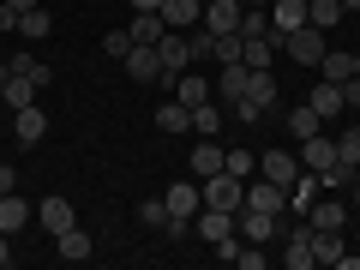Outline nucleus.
<instances>
[{"label":"nucleus","mask_w":360,"mask_h":270,"mask_svg":"<svg viewBox=\"0 0 360 270\" xmlns=\"http://www.w3.org/2000/svg\"><path fill=\"white\" fill-rule=\"evenodd\" d=\"M217 168H222V144L217 139H198L193 144V180H210Z\"/></svg>","instance_id":"412c9836"},{"label":"nucleus","mask_w":360,"mask_h":270,"mask_svg":"<svg viewBox=\"0 0 360 270\" xmlns=\"http://www.w3.org/2000/svg\"><path fill=\"white\" fill-rule=\"evenodd\" d=\"M354 246H360V229H354Z\"/></svg>","instance_id":"3c124183"},{"label":"nucleus","mask_w":360,"mask_h":270,"mask_svg":"<svg viewBox=\"0 0 360 270\" xmlns=\"http://www.w3.org/2000/svg\"><path fill=\"white\" fill-rule=\"evenodd\" d=\"M307 25V0H270V42L283 49V37L288 30H300Z\"/></svg>","instance_id":"0eeeda50"},{"label":"nucleus","mask_w":360,"mask_h":270,"mask_svg":"<svg viewBox=\"0 0 360 270\" xmlns=\"http://www.w3.org/2000/svg\"><path fill=\"white\" fill-rule=\"evenodd\" d=\"M37 222H42V229H49V234H66V229H72V222H78V210H72V198L49 193V198H42V205H37Z\"/></svg>","instance_id":"1a4fd4ad"},{"label":"nucleus","mask_w":360,"mask_h":270,"mask_svg":"<svg viewBox=\"0 0 360 270\" xmlns=\"http://www.w3.org/2000/svg\"><path fill=\"white\" fill-rule=\"evenodd\" d=\"M246 84H252V66H246V60H222V78H217V90L229 96V103H240V96H246Z\"/></svg>","instance_id":"f3484780"},{"label":"nucleus","mask_w":360,"mask_h":270,"mask_svg":"<svg viewBox=\"0 0 360 270\" xmlns=\"http://www.w3.org/2000/svg\"><path fill=\"white\" fill-rule=\"evenodd\" d=\"M348 18V6L342 0H307V25H319V30H336Z\"/></svg>","instance_id":"4be33fe9"},{"label":"nucleus","mask_w":360,"mask_h":270,"mask_svg":"<svg viewBox=\"0 0 360 270\" xmlns=\"http://www.w3.org/2000/svg\"><path fill=\"white\" fill-rule=\"evenodd\" d=\"M54 252H60L66 264H84V258H90V234H84V229L72 222L66 234H54Z\"/></svg>","instance_id":"aec40b11"},{"label":"nucleus","mask_w":360,"mask_h":270,"mask_svg":"<svg viewBox=\"0 0 360 270\" xmlns=\"http://www.w3.org/2000/svg\"><path fill=\"white\" fill-rule=\"evenodd\" d=\"M193 132H198V139H217V132H222V108L198 103V108H193Z\"/></svg>","instance_id":"7c9ffc66"},{"label":"nucleus","mask_w":360,"mask_h":270,"mask_svg":"<svg viewBox=\"0 0 360 270\" xmlns=\"http://www.w3.org/2000/svg\"><path fill=\"white\" fill-rule=\"evenodd\" d=\"M127 72H132V84H156V78H162V60H156V49H150V42H132Z\"/></svg>","instance_id":"4468645a"},{"label":"nucleus","mask_w":360,"mask_h":270,"mask_svg":"<svg viewBox=\"0 0 360 270\" xmlns=\"http://www.w3.org/2000/svg\"><path fill=\"white\" fill-rule=\"evenodd\" d=\"M13 186H18V168H13V162H0V193H13Z\"/></svg>","instance_id":"58836bf2"},{"label":"nucleus","mask_w":360,"mask_h":270,"mask_svg":"<svg viewBox=\"0 0 360 270\" xmlns=\"http://www.w3.org/2000/svg\"><path fill=\"white\" fill-rule=\"evenodd\" d=\"M240 13H246V0H205V18H198V25H205L210 37H234V30H240Z\"/></svg>","instance_id":"39448f33"},{"label":"nucleus","mask_w":360,"mask_h":270,"mask_svg":"<svg viewBox=\"0 0 360 270\" xmlns=\"http://www.w3.org/2000/svg\"><path fill=\"white\" fill-rule=\"evenodd\" d=\"M198 240H210V246H222V240H234V210H198Z\"/></svg>","instance_id":"2eb2a0df"},{"label":"nucleus","mask_w":360,"mask_h":270,"mask_svg":"<svg viewBox=\"0 0 360 270\" xmlns=\"http://www.w3.org/2000/svg\"><path fill=\"white\" fill-rule=\"evenodd\" d=\"M307 103L319 108V120H324V127H330V120L342 115V84H330V78H319V90H312Z\"/></svg>","instance_id":"a211bd4d"},{"label":"nucleus","mask_w":360,"mask_h":270,"mask_svg":"<svg viewBox=\"0 0 360 270\" xmlns=\"http://www.w3.org/2000/svg\"><path fill=\"white\" fill-rule=\"evenodd\" d=\"M168 37V25H162V13H132V42H162Z\"/></svg>","instance_id":"bb28decb"},{"label":"nucleus","mask_w":360,"mask_h":270,"mask_svg":"<svg viewBox=\"0 0 360 270\" xmlns=\"http://www.w3.org/2000/svg\"><path fill=\"white\" fill-rule=\"evenodd\" d=\"M139 222H144V229H162V222H168V205H162V198H139Z\"/></svg>","instance_id":"c9c22d12"},{"label":"nucleus","mask_w":360,"mask_h":270,"mask_svg":"<svg viewBox=\"0 0 360 270\" xmlns=\"http://www.w3.org/2000/svg\"><path fill=\"white\" fill-rule=\"evenodd\" d=\"M258 174L276 180V186H295V180H300V156H288V150H264V156H258Z\"/></svg>","instance_id":"f8f14e48"},{"label":"nucleus","mask_w":360,"mask_h":270,"mask_svg":"<svg viewBox=\"0 0 360 270\" xmlns=\"http://www.w3.org/2000/svg\"><path fill=\"white\" fill-rule=\"evenodd\" d=\"M156 6H162V0H132V13H156Z\"/></svg>","instance_id":"37998d69"},{"label":"nucleus","mask_w":360,"mask_h":270,"mask_svg":"<svg viewBox=\"0 0 360 270\" xmlns=\"http://www.w3.org/2000/svg\"><path fill=\"white\" fill-rule=\"evenodd\" d=\"M174 103H186V108L210 103V84H205L198 72H180V78H174Z\"/></svg>","instance_id":"393cba45"},{"label":"nucleus","mask_w":360,"mask_h":270,"mask_svg":"<svg viewBox=\"0 0 360 270\" xmlns=\"http://www.w3.org/2000/svg\"><path fill=\"white\" fill-rule=\"evenodd\" d=\"M283 264H288V270H312V264H319V258H312V222L288 229V240H283Z\"/></svg>","instance_id":"9d476101"},{"label":"nucleus","mask_w":360,"mask_h":270,"mask_svg":"<svg viewBox=\"0 0 360 270\" xmlns=\"http://www.w3.org/2000/svg\"><path fill=\"white\" fill-rule=\"evenodd\" d=\"M198 186H205V205H210V210H240V205H246V180L229 174V168H217V174L198 180Z\"/></svg>","instance_id":"f257e3e1"},{"label":"nucleus","mask_w":360,"mask_h":270,"mask_svg":"<svg viewBox=\"0 0 360 270\" xmlns=\"http://www.w3.org/2000/svg\"><path fill=\"white\" fill-rule=\"evenodd\" d=\"M6 72H18V78H30V84H37V90H42V84H49V78H54L49 66H42V60H30V54H25V60H6Z\"/></svg>","instance_id":"72a5a7b5"},{"label":"nucleus","mask_w":360,"mask_h":270,"mask_svg":"<svg viewBox=\"0 0 360 270\" xmlns=\"http://www.w3.org/2000/svg\"><path fill=\"white\" fill-rule=\"evenodd\" d=\"M42 139H49V115H42L37 103L18 108V144H42Z\"/></svg>","instance_id":"5701e85b"},{"label":"nucleus","mask_w":360,"mask_h":270,"mask_svg":"<svg viewBox=\"0 0 360 270\" xmlns=\"http://www.w3.org/2000/svg\"><path fill=\"white\" fill-rule=\"evenodd\" d=\"M222 168L240 174V180H252V174H258V150H222Z\"/></svg>","instance_id":"2f4dec72"},{"label":"nucleus","mask_w":360,"mask_h":270,"mask_svg":"<svg viewBox=\"0 0 360 270\" xmlns=\"http://www.w3.org/2000/svg\"><path fill=\"white\" fill-rule=\"evenodd\" d=\"M30 103H37V84L18 78V72H6V108H30Z\"/></svg>","instance_id":"c756f323"},{"label":"nucleus","mask_w":360,"mask_h":270,"mask_svg":"<svg viewBox=\"0 0 360 270\" xmlns=\"http://www.w3.org/2000/svg\"><path fill=\"white\" fill-rule=\"evenodd\" d=\"M0 103H6V66H0Z\"/></svg>","instance_id":"a18cd8bd"},{"label":"nucleus","mask_w":360,"mask_h":270,"mask_svg":"<svg viewBox=\"0 0 360 270\" xmlns=\"http://www.w3.org/2000/svg\"><path fill=\"white\" fill-rule=\"evenodd\" d=\"M307 222H312V229H348V205H342V198H324V205L312 198Z\"/></svg>","instance_id":"6ab92c4d"},{"label":"nucleus","mask_w":360,"mask_h":270,"mask_svg":"<svg viewBox=\"0 0 360 270\" xmlns=\"http://www.w3.org/2000/svg\"><path fill=\"white\" fill-rule=\"evenodd\" d=\"M354 72H360V54H354Z\"/></svg>","instance_id":"09e8293b"},{"label":"nucleus","mask_w":360,"mask_h":270,"mask_svg":"<svg viewBox=\"0 0 360 270\" xmlns=\"http://www.w3.org/2000/svg\"><path fill=\"white\" fill-rule=\"evenodd\" d=\"M0 30H18V6H6V0H0Z\"/></svg>","instance_id":"ea45409f"},{"label":"nucleus","mask_w":360,"mask_h":270,"mask_svg":"<svg viewBox=\"0 0 360 270\" xmlns=\"http://www.w3.org/2000/svg\"><path fill=\"white\" fill-rule=\"evenodd\" d=\"M6 6H18V13H30V6H42V0H6Z\"/></svg>","instance_id":"c03bdc74"},{"label":"nucleus","mask_w":360,"mask_h":270,"mask_svg":"<svg viewBox=\"0 0 360 270\" xmlns=\"http://www.w3.org/2000/svg\"><path fill=\"white\" fill-rule=\"evenodd\" d=\"M0 264H13V234H0Z\"/></svg>","instance_id":"79ce46f5"},{"label":"nucleus","mask_w":360,"mask_h":270,"mask_svg":"<svg viewBox=\"0 0 360 270\" xmlns=\"http://www.w3.org/2000/svg\"><path fill=\"white\" fill-rule=\"evenodd\" d=\"M246 205H252V210H270V217H276V210L288 205V186H276V180L252 174V180H246Z\"/></svg>","instance_id":"9b49d317"},{"label":"nucleus","mask_w":360,"mask_h":270,"mask_svg":"<svg viewBox=\"0 0 360 270\" xmlns=\"http://www.w3.org/2000/svg\"><path fill=\"white\" fill-rule=\"evenodd\" d=\"M54 30V18L42 13V6H30V13H18V37H30V42H42Z\"/></svg>","instance_id":"c85d7f7f"},{"label":"nucleus","mask_w":360,"mask_h":270,"mask_svg":"<svg viewBox=\"0 0 360 270\" xmlns=\"http://www.w3.org/2000/svg\"><path fill=\"white\" fill-rule=\"evenodd\" d=\"M156 13H162L168 30H198V18H205V0H162Z\"/></svg>","instance_id":"ddd939ff"},{"label":"nucleus","mask_w":360,"mask_h":270,"mask_svg":"<svg viewBox=\"0 0 360 270\" xmlns=\"http://www.w3.org/2000/svg\"><path fill=\"white\" fill-rule=\"evenodd\" d=\"M156 60H162V84H174V78L193 66V42L180 37V30H168V37L156 42Z\"/></svg>","instance_id":"f03ea898"},{"label":"nucleus","mask_w":360,"mask_h":270,"mask_svg":"<svg viewBox=\"0 0 360 270\" xmlns=\"http://www.w3.org/2000/svg\"><path fill=\"white\" fill-rule=\"evenodd\" d=\"M324 78L330 84H348L354 78V54H324Z\"/></svg>","instance_id":"f704fd0d"},{"label":"nucleus","mask_w":360,"mask_h":270,"mask_svg":"<svg viewBox=\"0 0 360 270\" xmlns=\"http://www.w3.org/2000/svg\"><path fill=\"white\" fill-rule=\"evenodd\" d=\"M342 108H360V72H354V78L342 84Z\"/></svg>","instance_id":"4c0bfd02"},{"label":"nucleus","mask_w":360,"mask_h":270,"mask_svg":"<svg viewBox=\"0 0 360 270\" xmlns=\"http://www.w3.org/2000/svg\"><path fill=\"white\" fill-rule=\"evenodd\" d=\"M25 222H37L30 198H18V193H0V234H18Z\"/></svg>","instance_id":"dca6fc26"},{"label":"nucleus","mask_w":360,"mask_h":270,"mask_svg":"<svg viewBox=\"0 0 360 270\" xmlns=\"http://www.w3.org/2000/svg\"><path fill=\"white\" fill-rule=\"evenodd\" d=\"M276 54H283V49H276V42H270V37H240V60L252 66V72H258V66H270V60H276Z\"/></svg>","instance_id":"b1692460"},{"label":"nucleus","mask_w":360,"mask_h":270,"mask_svg":"<svg viewBox=\"0 0 360 270\" xmlns=\"http://www.w3.org/2000/svg\"><path fill=\"white\" fill-rule=\"evenodd\" d=\"M103 49H108V54H120V60H127V54H132V30H108V37H103Z\"/></svg>","instance_id":"e433bc0d"},{"label":"nucleus","mask_w":360,"mask_h":270,"mask_svg":"<svg viewBox=\"0 0 360 270\" xmlns=\"http://www.w3.org/2000/svg\"><path fill=\"white\" fill-rule=\"evenodd\" d=\"M342 6H348V13H360V0H342Z\"/></svg>","instance_id":"49530a36"},{"label":"nucleus","mask_w":360,"mask_h":270,"mask_svg":"<svg viewBox=\"0 0 360 270\" xmlns=\"http://www.w3.org/2000/svg\"><path fill=\"white\" fill-rule=\"evenodd\" d=\"M300 168H307V174H324V168H330L336 162V139H330V132H312V139H300Z\"/></svg>","instance_id":"6e6552de"},{"label":"nucleus","mask_w":360,"mask_h":270,"mask_svg":"<svg viewBox=\"0 0 360 270\" xmlns=\"http://www.w3.org/2000/svg\"><path fill=\"white\" fill-rule=\"evenodd\" d=\"M354 127H360V108H354Z\"/></svg>","instance_id":"8fccbe9b"},{"label":"nucleus","mask_w":360,"mask_h":270,"mask_svg":"<svg viewBox=\"0 0 360 270\" xmlns=\"http://www.w3.org/2000/svg\"><path fill=\"white\" fill-rule=\"evenodd\" d=\"M246 6H270V0H246Z\"/></svg>","instance_id":"de8ad7c7"},{"label":"nucleus","mask_w":360,"mask_h":270,"mask_svg":"<svg viewBox=\"0 0 360 270\" xmlns=\"http://www.w3.org/2000/svg\"><path fill=\"white\" fill-rule=\"evenodd\" d=\"M330 139H336V156H342V162H360V127L354 120H348L342 132H330Z\"/></svg>","instance_id":"473e14b6"},{"label":"nucleus","mask_w":360,"mask_h":270,"mask_svg":"<svg viewBox=\"0 0 360 270\" xmlns=\"http://www.w3.org/2000/svg\"><path fill=\"white\" fill-rule=\"evenodd\" d=\"M156 127H162V132H186V127H193V108H186V103H162V108H156Z\"/></svg>","instance_id":"cd10ccee"},{"label":"nucleus","mask_w":360,"mask_h":270,"mask_svg":"<svg viewBox=\"0 0 360 270\" xmlns=\"http://www.w3.org/2000/svg\"><path fill=\"white\" fill-rule=\"evenodd\" d=\"M312 132H324L319 108H312V103H307V108H288V139L300 144V139H312Z\"/></svg>","instance_id":"a878e982"},{"label":"nucleus","mask_w":360,"mask_h":270,"mask_svg":"<svg viewBox=\"0 0 360 270\" xmlns=\"http://www.w3.org/2000/svg\"><path fill=\"white\" fill-rule=\"evenodd\" d=\"M283 54H288V60H307V66H319V60H324V30H319V25H300V30H288V37H283Z\"/></svg>","instance_id":"20e7f679"},{"label":"nucleus","mask_w":360,"mask_h":270,"mask_svg":"<svg viewBox=\"0 0 360 270\" xmlns=\"http://www.w3.org/2000/svg\"><path fill=\"white\" fill-rule=\"evenodd\" d=\"M234 234H240V240H276V217H270V210H252V205H240L234 210Z\"/></svg>","instance_id":"423d86ee"},{"label":"nucleus","mask_w":360,"mask_h":270,"mask_svg":"<svg viewBox=\"0 0 360 270\" xmlns=\"http://www.w3.org/2000/svg\"><path fill=\"white\" fill-rule=\"evenodd\" d=\"M336 270H360V252H342V258H336Z\"/></svg>","instance_id":"a19ab883"},{"label":"nucleus","mask_w":360,"mask_h":270,"mask_svg":"<svg viewBox=\"0 0 360 270\" xmlns=\"http://www.w3.org/2000/svg\"><path fill=\"white\" fill-rule=\"evenodd\" d=\"M162 205H168V217L193 222L198 210H205V186H198V180H174V186H168V193H162Z\"/></svg>","instance_id":"7ed1b4c3"}]
</instances>
